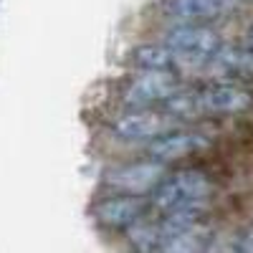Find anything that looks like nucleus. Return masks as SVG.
Returning a JSON list of instances; mask_svg holds the SVG:
<instances>
[{"mask_svg": "<svg viewBox=\"0 0 253 253\" xmlns=\"http://www.w3.org/2000/svg\"><path fill=\"white\" fill-rule=\"evenodd\" d=\"M160 109L170 119H180V122H193L205 114L200 91H182V89H177L170 99H165L160 104Z\"/></svg>", "mask_w": 253, "mask_h": 253, "instance_id": "12", "label": "nucleus"}, {"mask_svg": "<svg viewBox=\"0 0 253 253\" xmlns=\"http://www.w3.org/2000/svg\"><path fill=\"white\" fill-rule=\"evenodd\" d=\"M177 89L182 86L175 71H144L124 86L122 104L124 107H160Z\"/></svg>", "mask_w": 253, "mask_h": 253, "instance_id": "7", "label": "nucleus"}, {"mask_svg": "<svg viewBox=\"0 0 253 253\" xmlns=\"http://www.w3.org/2000/svg\"><path fill=\"white\" fill-rule=\"evenodd\" d=\"M210 147H213V139L200 129H167L160 137H155L152 142H147L144 155L157 162L170 165V162H182L190 157H198V155L208 152Z\"/></svg>", "mask_w": 253, "mask_h": 253, "instance_id": "5", "label": "nucleus"}, {"mask_svg": "<svg viewBox=\"0 0 253 253\" xmlns=\"http://www.w3.org/2000/svg\"><path fill=\"white\" fill-rule=\"evenodd\" d=\"M208 71H213V76L228 79V81H253V48L248 43L243 46H228L223 43V48L210 58Z\"/></svg>", "mask_w": 253, "mask_h": 253, "instance_id": "10", "label": "nucleus"}, {"mask_svg": "<svg viewBox=\"0 0 253 253\" xmlns=\"http://www.w3.org/2000/svg\"><path fill=\"white\" fill-rule=\"evenodd\" d=\"M233 10V0H165L162 13L172 23H215Z\"/></svg>", "mask_w": 253, "mask_h": 253, "instance_id": "9", "label": "nucleus"}, {"mask_svg": "<svg viewBox=\"0 0 253 253\" xmlns=\"http://www.w3.org/2000/svg\"><path fill=\"white\" fill-rule=\"evenodd\" d=\"M129 63L139 71H175L180 56L175 53V48H170L162 43H139L129 51Z\"/></svg>", "mask_w": 253, "mask_h": 253, "instance_id": "11", "label": "nucleus"}, {"mask_svg": "<svg viewBox=\"0 0 253 253\" xmlns=\"http://www.w3.org/2000/svg\"><path fill=\"white\" fill-rule=\"evenodd\" d=\"M150 213H152L150 195H139V193H112L91 208V215L101 228L124 230V233L139 220H144Z\"/></svg>", "mask_w": 253, "mask_h": 253, "instance_id": "3", "label": "nucleus"}, {"mask_svg": "<svg viewBox=\"0 0 253 253\" xmlns=\"http://www.w3.org/2000/svg\"><path fill=\"white\" fill-rule=\"evenodd\" d=\"M200 101L208 117H238L253 109V91L241 81L220 79L200 89Z\"/></svg>", "mask_w": 253, "mask_h": 253, "instance_id": "8", "label": "nucleus"}, {"mask_svg": "<svg viewBox=\"0 0 253 253\" xmlns=\"http://www.w3.org/2000/svg\"><path fill=\"white\" fill-rule=\"evenodd\" d=\"M246 43H248V46L253 48V23H251V26L246 28Z\"/></svg>", "mask_w": 253, "mask_h": 253, "instance_id": "14", "label": "nucleus"}, {"mask_svg": "<svg viewBox=\"0 0 253 253\" xmlns=\"http://www.w3.org/2000/svg\"><path fill=\"white\" fill-rule=\"evenodd\" d=\"M165 175H167V165L147 157V160H139V162H126V165L107 170L104 185H107L109 190H114V193L150 195L152 190L165 180Z\"/></svg>", "mask_w": 253, "mask_h": 253, "instance_id": "6", "label": "nucleus"}, {"mask_svg": "<svg viewBox=\"0 0 253 253\" xmlns=\"http://www.w3.org/2000/svg\"><path fill=\"white\" fill-rule=\"evenodd\" d=\"M170 126V117L155 107H126L119 117L112 119L109 132L114 139L126 144L152 142Z\"/></svg>", "mask_w": 253, "mask_h": 253, "instance_id": "4", "label": "nucleus"}, {"mask_svg": "<svg viewBox=\"0 0 253 253\" xmlns=\"http://www.w3.org/2000/svg\"><path fill=\"white\" fill-rule=\"evenodd\" d=\"M213 193H215L213 177L200 167H187V170L165 175V180L150 193V203L155 213L162 215L187 205H208Z\"/></svg>", "mask_w": 253, "mask_h": 253, "instance_id": "1", "label": "nucleus"}, {"mask_svg": "<svg viewBox=\"0 0 253 253\" xmlns=\"http://www.w3.org/2000/svg\"><path fill=\"white\" fill-rule=\"evenodd\" d=\"M236 238H238V243H236L233 248H236V251H243V253H251V251H253V223H251L246 230H241Z\"/></svg>", "mask_w": 253, "mask_h": 253, "instance_id": "13", "label": "nucleus"}, {"mask_svg": "<svg viewBox=\"0 0 253 253\" xmlns=\"http://www.w3.org/2000/svg\"><path fill=\"white\" fill-rule=\"evenodd\" d=\"M162 41L175 53L190 63H205L213 58L223 48V38L213 28V23H175L170 28H165Z\"/></svg>", "mask_w": 253, "mask_h": 253, "instance_id": "2", "label": "nucleus"}]
</instances>
